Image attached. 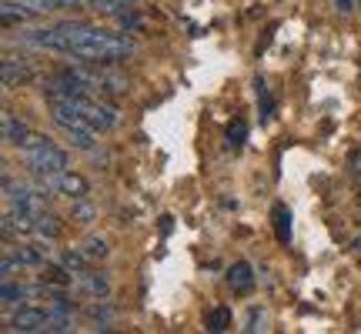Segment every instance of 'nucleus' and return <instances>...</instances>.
Here are the masks:
<instances>
[{"label": "nucleus", "mask_w": 361, "mask_h": 334, "mask_svg": "<svg viewBox=\"0 0 361 334\" xmlns=\"http://www.w3.org/2000/svg\"><path fill=\"white\" fill-rule=\"evenodd\" d=\"M20 40L30 44V47L71 54V57H78L84 64H97V67L117 64V61L130 57V51H134V44L128 37H121L114 30H104V27H94V24H80V20L27 30Z\"/></svg>", "instance_id": "nucleus-1"}, {"label": "nucleus", "mask_w": 361, "mask_h": 334, "mask_svg": "<svg viewBox=\"0 0 361 334\" xmlns=\"http://www.w3.org/2000/svg\"><path fill=\"white\" fill-rule=\"evenodd\" d=\"M20 154H24L27 171L37 174V178H54V174H64L67 171V151H61V147L51 141L37 144V147H27Z\"/></svg>", "instance_id": "nucleus-2"}, {"label": "nucleus", "mask_w": 361, "mask_h": 334, "mask_svg": "<svg viewBox=\"0 0 361 334\" xmlns=\"http://www.w3.org/2000/svg\"><path fill=\"white\" fill-rule=\"evenodd\" d=\"M4 197L11 207H20L27 214H47L51 211V194L47 187H27V184H4Z\"/></svg>", "instance_id": "nucleus-3"}, {"label": "nucleus", "mask_w": 361, "mask_h": 334, "mask_svg": "<svg viewBox=\"0 0 361 334\" xmlns=\"http://www.w3.org/2000/svg\"><path fill=\"white\" fill-rule=\"evenodd\" d=\"M47 321H51V311L34 308V304H20V308H13V314H11V328L13 331H24V334L47 331Z\"/></svg>", "instance_id": "nucleus-4"}, {"label": "nucleus", "mask_w": 361, "mask_h": 334, "mask_svg": "<svg viewBox=\"0 0 361 334\" xmlns=\"http://www.w3.org/2000/svg\"><path fill=\"white\" fill-rule=\"evenodd\" d=\"M44 187L54 194H64L71 201H80V197H87L90 194V184L87 178H80L74 171H64V174H54V178H44Z\"/></svg>", "instance_id": "nucleus-5"}, {"label": "nucleus", "mask_w": 361, "mask_h": 334, "mask_svg": "<svg viewBox=\"0 0 361 334\" xmlns=\"http://www.w3.org/2000/svg\"><path fill=\"white\" fill-rule=\"evenodd\" d=\"M74 284H78L80 295L94 297V301H104V297L111 295V281H107V274H101V271H84V274H78L74 278Z\"/></svg>", "instance_id": "nucleus-6"}, {"label": "nucleus", "mask_w": 361, "mask_h": 334, "mask_svg": "<svg viewBox=\"0 0 361 334\" xmlns=\"http://www.w3.org/2000/svg\"><path fill=\"white\" fill-rule=\"evenodd\" d=\"M30 137H34V130L27 128L17 114L4 111V144H7V147H27Z\"/></svg>", "instance_id": "nucleus-7"}, {"label": "nucleus", "mask_w": 361, "mask_h": 334, "mask_svg": "<svg viewBox=\"0 0 361 334\" xmlns=\"http://www.w3.org/2000/svg\"><path fill=\"white\" fill-rule=\"evenodd\" d=\"M0 80H4V87L13 90L20 87V84H27L30 80V67L24 64V61H17V57H4V64H0Z\"/></svg>", "instance_id": "nucleus-8"}, {"label": "nucleus", "mask_w": 361, "mask_h": 334, "mask_svg": "<svg viewBox=\"0 0 361 334\" xmlns=\"http://www.w3.org/2000/svg\"><path fill=\"white\" fill-rule=\"evenodd\" d=\"M228 287H231L234 295H247V291L255 287V268H251L247 261H238V264L228 271Z\"/></svg>", "instance_id": "nucleus-9"}, {"label": "nucleus", "mask_w": 361, "mask_h": 334, "mask_svg": "<svg viewBox=\"0 0 361 334\" xmlns=\"http://www.w3.org/2000/svg\"><path fill=\"white\" fill-rule=\"evenodd\" d=\"M30 13H34V7H27V4H20V0H4V4H0V20H4V27L27 24Z\"/></svg>", "instance_id": "nucleus-10"}, {"label": "nucleus", "mask_w": 361, "mask_h": 334, "mask_svg": "<svg viewBox=\"0 0 361 334\" xmlns=\"http://www.w3.org/2000/svg\"><path fill=\"white\" fill-rule=\"evenodd\" d=\"M13 254H17V261H20L24 268H44V264H47V247L44 245H17Z\"/></svg>", "instance_id": "nucleus-11"}, {"label": "nucleus", "mask_w": 361, "mask_h": 334, "mask_svg": "<svg viewBox=\"0 0 361 334\" xmlns=\"http://www.w3.org/2000/svg\"><path fill=\"white\" fill-rule=\"evenodd\" d=\"M61 231H64V228H61V221L54 218L51 211H47V214H37L34 234H37L40 241H57V237H61Z\"/></svg>", "instance_id": "nucleus-12"}, {"label": "nucleus", "mask_w": 361, "mask_h": 334, "mask_svg": "<svg viewBox=\"0 0 361 334\" xmlns=\"http://www.w3.org/2000/svg\"><path fill=\"white\" fill-rule=\"evenodd\" d=\"M271 218H274V234H278V241L288 245V241H291V211L284 204H274Z\"/></svg>", "instance_id": "nucleus-13"}, {"label": "nucleus", "mask_w": 361, "mask_h": 334, "mask_svg": "<svg viewBox=\"0 0 361 334\" xmlns=\"http://www.w3.org/2000/svg\"><path fill=\"white\" fill-rule=\"evenodd\" d=\"M27 4H30V7H34V11H67V7H74V11H78V7H94V0H27Z\"/></svg>", "instance_id": "nucleus-14"}, {"label": "nucleus", "mask_w": 361, "mask_h": 334, "mask_svg": "<svg viewBox=\"0 0 361 334\" xmlns=\"http://www.w3.org/2000/svg\"><path fill=\"white\" fill-rule=\"evenodd\" d=\"M0 301H4V308H20V301H27V287L17 281H4V287H0Z\"/></svg>", "instance_id": "nucleus-15"}, {"label": "nucleus", "mask_w": 361, "mask_h": 334, "mask_svg": "<svg viewBox=\"0 0 361 334\" xmlns=\"http://www.w3.org/2000/svg\"><path fill=\"white\" fill-rule=\"evenodd\" d=\"M94 218H97V207L90 204L87 197H80V201H71V221L74 224H94Z\"/></svg>", "instance_id": "nucleus-16"}, {"label": "nucleus", "mask_w": 361, "mask_h": 334, "mask_svg": "<svg viewBox=\"0 0 361 334\" xmlns=\"http://www.w3.org/2000/svg\"><path fill=\"white\" fill-rule=\"evenodd\" d=\"M61 264H64V268L71 271L74 278H78V274H84V271H87L94 261H87V257H84V251L78 247V251H64V254H61Z\"/></svg>", "instance_id": "nucleus-17"}, {"label": "nucleus", "mask_w": 361, "mask_h": 334, "mask_svg": "<svg viewBox=\"0 0 361 334\" xmlns=\"http://www.w3.org/2000/svg\"><path fill=\"white\" fill-rule=\"evenodd\" d=\"M94 134L97 130H90V128H71L67 130V141L74 144L78 151H94Z\"/></svg>", "instance_id": "nucleus-18"}, {"label": "nucleus", "mask_w": 361, "mask_h": 334, "mask_svg": "<svg viewBox=\"0 0 361 334\" xmlns=\"http://www.w3.org/2000/svg\"><path fill=\"white\" fill-rule=\"evenodd\" d=\"M228 328H231V311L228 308H211L207 311V331L221 334V331H228Z\"/></svg>", "instance_id": "nucleus-19"}, {"label": "nucleus", "mask_w": 361, "mask_h": 334, "mask_svg": "<svg viewBox=\"0 0 361 334\" xmlns=\"http://www.w3.org/2000/svg\"><path fill=\"white\" fill-rule=\"evenodd\" d=\"M80 251H84V257H87V261H104V257L111 254V247H107V241H104V237H87V241L80 245Z\"/></svg>", "instance_id": "nucleus-20"}, {"label": "nucleus", "mask_w": 361, "mask_h": 334, "mask_svg": "<svg viewBox=\"0 0 361 334\" xmlns=\"http://www.w3.org/2000/svg\"><path fill=\"white\" fill-rule=\"evenodd\" d=\"M255 94H258V107H261V117L264 120H271L274 117V101H271V90H268V84L264 80H255Z\"/></svg>", "instance_id": "nucleus-21"}, {"label": "nucleus", "mask_w": 361, "mask_h": 334, "mask_svg": "<svg viewBox=\"0 0 361 334\" xmlns=\"http://www.w3.org/2000/svg\"><path fill=\"white\" fill-rule=\"evenodd\" d=\"M245 137H247V124L238 117V120H231V128H228V144H231V147H241Z\"/></svg>", "instance_id": "nucleus-22"}, {"label": "nucleus", "mask_w": 361, "mask_h": 334, "mask_svg": "<svg viewBox=\"0 0 361 334\" xmlns=\"http://www.w3.org/2000/svg\"><path fill=\"white\" fill-rule=\"evenodd\" d=\"M258 318H261V311H258V308H251V314H247V328H245V331H258Z\"/></svg>", "instance_id": "nucleus-23"}, {"label": "nucleus", "mask_w": 361, "mask_h": 334, "mask_svg": "<svg viewBox=\"0 0 361 334\" xmlns=\"http://www.w3.org/2000/svg\"><path fill=\"white\" fill-rule=\"evenodd\" d=\"M335 7L341 13H351V11H355V0H335Z\"/></svg>", "instance_id": "nucleus-24"}, {"label": "nucleus", "mask_w": 361, "mask_h": 334, "mask_svg": "<svg viewBox=\"0 0 361 334\" xmlns=\"http://www.w3.org/2000/svg\"><path fill=\"white\" fill-rule=\"evenodd\" d=\"M351 171H355V174H361V151H355V154H351Z\"/></svg>", "instance_id": "nucleus-25"}]
</instances>
